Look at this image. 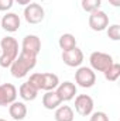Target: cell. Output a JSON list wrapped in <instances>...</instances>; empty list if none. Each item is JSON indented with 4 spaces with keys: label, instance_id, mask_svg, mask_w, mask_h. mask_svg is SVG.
<instances>
[{
    "label": "cell",
    "instance_id": "12",
    "mask_svg": "<svg viewBox=\"0 0 120 121\" xmlns=\"http://www.w3.org/2000/svg\"><path fill=\"white\" fill-rule=\"evenodd\" d=\"M1 27L7 32H16L20 27V17L16 13H7L1 18Z\"/></svg>",
    "mask_w": 120,
    "mask_h": 121
},
{
    "label": "cell",
    "instance_id": "2",
    "mask_svg": "<svg viewBox=\"0 0 120 121\" xmlns=\"http://www.w3.org/2000/svg\"><path fill=\"white\" fill-rule=\"evenodd\" d=\"M0 48H1L0 66L9 68L18 56V42L13 37H4L0 41Z\"/></svg>",
    "mask_w": 120,
    "mask_h": 121
},
{
    "label": "cell",
    "instance_id": "10",
    "mask_svg": "<svg viewBox=\"0 0 120 121\" xmlns=\"http://www.w3.org/2000/svg\"><path fill=\"white\" fill-rule=\"evenodd\" d=\"M21 51H26V52H30L32 55H38L40 51H41V41L37 35H26L24 39H23V44H21Z\"/></svg>",
    "mask_w": 120,
    "mask_h": 121
},
{
    "label": "cell",
    "instance_id": "27",
    "mask_svg": "<svg viewBox=\"0 0 120 121\" xmlns=\"http://www.w3.org/2000/svg\"><path fill=\"white\" fill-rule=\"evenodd\" d=\"M0 121H6V120H3V118H0Z\"/></svg>",
    "mask_w": 120,
    "mask_h": 121
},
{
    "label": "cell",
    "instance_id": "3",
    "mask_svg": "<svg viewBox=\"0 0 120 121\" xmlns=\"http://www.w3.org/2000/svg\"><path fill=\"white\" fill-rule=\"evenodd\" d=\"M89 63H90V69H93L96 72H105L113 63V58L109 54L96 51V52H92L90 54Z\"/></svg>",
    "mask_w": 120,
    "mask_h": 121
},
{
    "label": "cell",
    "instance_id": "13",
    "mask_svg": "<svg viewBox=\"0 0 120 121\" xmlns=\"http://www.w3.org/2000/svg\"><path fill=\"white\" fill-rule=\"evenodd\" d=\"M9 113H10V117L16 121H21L26 118L27 116V107L24 103L21 101H13L9 107Z\"/></svg>",
    "mask_w": 120,
    "mask_h": 121
},
{
    "label": "cell",
    "instance_id": "14",
    "mask_svg": "<svg viewBox=\"0 0 120 121\" xmlns=\"http://www.w3.org/2000/svg\"><path fill=\"white\" fill-rule=\"evenodd\" d=\"M61 99L58 97V94H57V91L55 90H50L47 91L44 96H42V104H44V107L47 108V110H54V108H57L58 106H61Z\"/></svg>",
    "mask_w": 120,
    "mask_h": 121
},
{
    "label": "cell",
    "instance_id": "4",
    "mask_svg": "<svg viewBox=\"0 0 120 121\" xmlns=\"http://www.w3.org/2000/svg\"><path fill=\"white\" fill-rule=\"evenodd\" d=\"M75 82L78 83V86L83 87V89H89L96 83V75L93 72V69L82 66L75 72Z\"/></svg>",
    "mask_w": 120,
    "mask_h": 121
},
{
    "label": "cell",
    "instance_id": "16",
    "mask_svg": "<svg viewBox=\"0 0 120 121\" xmlns=\"http://www.w3.org/2000/svg\"><path fill=\"white\" fill-rule=\"evenodd\" d=\"M58 85H60V79H58L57 75H54V73H42V87H41V90H45V91L55 90Z\"/></svg>",
    "mask_w": 120,
    "mask_h": 121
},
{
    "label": "cell",
    "instance_id": "18",
    "mask_svg": "<svg viewBox=\"0 0 120 121\" xmlns=\"http://www.w3.org/2000/svg\"><path fill=\"white\" fill-rule=\"evenodd\" d=\"M60 48L62 51H71L76 47V38L72 34H62L60 37Z\"/></svg>",
    "mask_w": 120,
    "mask_h": 121
},
{
    "label": "cell",
    "instance_id": "21",
    "mask_svg": "<svg viewBox=\"0 0 120 121\" xmlns=\"http://www.w3.org/2000/svg\"><path fill=\"white\" fill-rule=\"evenodd\" d=\"M28 83L32 85L37 90L40 91L41 90V87H42V73H32V75L30 76Z\"/></svg>",
    "mask_w": 120,
    "mask_h": 121
},
{
    "label": "cell",
    "instance_id": "24",
    "mask_svg": "<svg viewBox=\"0 0 120 121\" xmlns=\"http://www.w3.org/2000/svg\"><path fill=\"white\" fill-rule=\"evenodd\" d=\"M14 0H0V11H7L13 7Z\"/></svg>",
    "mask_w": 120,
    "mask_h": 121
},
{
    "label": "cell",
    "instance_id": "26",
    "mask_svg": "<svg viewBox=\"0 0 120 121\" xmlns=\"http://www.w3.org/2000/svg\"><path fill=\"white\" fill-rule=\"evenodd\" d=\"M109 3H110L113 7H119L120 6V0H109Z\"/></svg>",
    "mask_w": 120,
    "mask_h": 121
},
{
    "label": "cell",
    "instance_id": "9",
    "mask_svg": "<svg viewBox=\"0 0 120 121\" xmlns=\"http://www.w3.org/2000/svg\"><path fill=\"white\" fill-rule=\"evenodd\" d=\"M17 89L11 83L0 85V106H10L13 101H16Z\"/></svg>",
    "mask_w": 120,
    "mask_h": 121
},
{
    "label": "cell",
    "instance_id": "6",
    "mask_svg": "<svg viewBox=\"0 0 120 121\" xmlns=\"http://www.w3.org/2000/svg\"><path fill=\"white\" fill-rule=\"evenodd\" d=\"M109 26V16L102 11V10H96L92 11L89 16V27L93 31H103L107 28Z\"/></svg>",
    "mask_w": 120,
    "mask_h": 121
},
{
    "label": "cell",
    "instance_id": "5",
    "mask_svg": "<svg viewBox=\"0 0 120 121\" xmlns=\"http://www.w3.org/2000/svg\"><path fill=\"white\" fill-rule=\"evenodd\" d=\"M44 9L37 4V3H30L24 9V18L30 24H38L44 20Z\"/></svg>",
    "mask_w": 120,
    "mask_h": 121
},
{
    "label": "cell",
    "instance_id": "1",
    "mask_svg": "<svg viewBox=\"0 0 120 121\" xmlns=\"http://www.w3.org/2000/svg\"><path fill=\"white\" fill-rule=\"evenodd\" d=\"M37 65V55H32L30 52L21 51L20 55L16 58V60L10 65L11 75L17 79L24 78L31 69Z\"/></svg>",
    "mask_w": 120,
    "mask_h": 121
},
{
    "label": "cell",
    "instance_id": "15",
    "mask_svg": "<svg viewBox=\"0 0 120 121\" xmlns=\"http://www.w3.org/2000/svg\"><path fill=\"white\" fill-rule=\"evenodd\" d=\"M18 93H20V97H21L23 100H26V101H32V100L37 97L38 90H37L32 85H30L28 82H26V83H23V85L20 86Z\"/></svg>",
    "mask_w": 120,
    "mask_h": 121
},
{
    "label": "cell",
    "instance_id": "25",
    "mask_svg": "<svg viewBox=\"0 0 120 121\" xmlns=\"http://www.w3.org/2000/svg\"><path fill=\"white\" fill-rule=\"evenodd\" d=\"M14 1H17V3L21 4V6H27V4L31 3V0H14Z\"/></svg>",
    "mask_w": 120,
    "mask_h": 121
},
{
    "label": "cell",
    "instance_id": "8",
    "mask_svg": "<svg viewBox=\"0 0 120 121\" xmlns=\"http://www.w3.org/2000/svg\"><path fill=\"white\" fill-rule=\"evenodd\" d=\"M62 60L66 66L71 68L81 66V63L83 62V52L78 47H75L71 51H62Z\"/></svg>",
    "mask_w": 120,
    "mask_h": 121
},
{
    "label": "cell",
    "instance_id": "20",
    "mask_svg": "<svg viewBox=\"0 0 120 121\" xmlns=\"http://www.w3.org/2000/svg\"><path fill=\"white\" fill-rule=\"evenodd\" d=\"M81 4H82V9H83L86 13H92V11L100 10L102 0H82Z\"/></svg>",
    "mask_w": 120,
    "mask_h": 121
},
{
    "label": "cell",
    "instance_id": "22",
    "mask_svg": "<svg viewBox=\"0 0 120 121\" xmlns=\"http://www.w3.org/2000/svg\"><path fill=\"white\" fill-rule=\"evenodd\" d=\"M107 37L113 41H119L120 39V26L119 24H113L107 28Z\"/></svg>",
    "mask_w": 120,
    "mask_h": 121
},
{
    "label": "cell",
    "instance_id": "7",
    "mask_svg": "<svg viewBox=\"0 0 120 121\" xmlns=\"http://www.w3.org/2000/svg\"><path fill=\"white\" fill-rule=\"evenodd\" d=\"M75 110L78 114L86 117V116H90L92 111H93V100L92 97L88 96V94H79L76 96L75 99Z\"/></svg>",
    "mask_w": 120,
    "mask_h": 121
},
{
    "label": "cell",
    "instance_id": "11",
    "mask_svg": "<svg viewBox=\"0 0 120 121\" xmlns=\"http://www.w3.org/2000/svg\"><path fill=\"white\" fill-rule=\"evenodd\" d=\"M57 94L61 99V101H69L76 94V86L72 82H64L57 86Z\"/></svg>",
    "mask_w": 120,
    "mask_h": 121
},
{
    "label": "cell",
    "instance_id": "23",
    "mask_svg": "<svg viewBox=\"0 0 120 121\" xmlns=\"http://www.w3.org/2000/svg\"><path fill=\"white\" fill-rule=\"evenodd\" d=\"M89 121H109V117L103 111H96V113L92 114V117H90Z\"/></svg>",
    "mask_w": 120,
    "mask_h": 121
},
{
    "label": "cell",
    "instance_id": "19",
    "mask_svg": "<svg viewBox=\"0 0 120 121\" xmlns=\"http://www.w3.org/2000/svg\"><path fill=\"white\" fill-rule=\"evenodd\" d=\"M103 73H105L106 80H109V82H116V80L119 79V76H120V65L113 62Z\"/></svg>",
    "mask_w": 120,
    "mask_h": 121
},
{
    "label": "cell",
    "instance_id": "17",
    "mask_svg": "<svg viewBox=\"0 0 120 121\" xmlns=\"http://www.w3.org/2000/svg\"><path fill=\"white\" fill-rule=\"evenodd\" d=\"M55 121H74V110L69 106L57 107L55 111Z\"/></svg>",
    "mask_w": 120,
    "mask_h": 121
}]
</instances>
